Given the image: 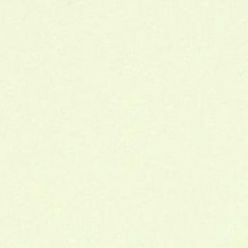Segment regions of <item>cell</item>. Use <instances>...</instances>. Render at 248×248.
Wrapping results in <instances>:
<instances>
[{"label": "cell", "mask_w": 248, "mask_h": 248, "mask_svg": "<svg viewBox=\"0 0 248 248\" xmlns=\"http://www.w3.org/2000/svg\"><path fill=\"white\" fill-rule=\"evenodd\" d=\"M227 243L228 248H248L246 231L241 229L232 231L228 236Z\"/></svg>", "instance_id": "cell-1"}, {"label": "cell", "mask_w": 248, "mask_h": 248, "mask_svg": "<svg viewBox=\"0 0 248 248\" xmlns=\"http://www.w3.org/2000/svg\"><path fill=\"white\" fill-rule=\"evenodd\" d=\"M199 248H216V247H214L213 245H208V244H206V245H202V246H201V247H199Z\"/></svg>", "instance_id": "cell-2"}, {"label": "cell", "mask_w": 248, "mask_h": 248, "mask_svg": "<svg viewBox=\"0 0 248 248\" xmlns=\"http://www.w3.org/2000/svg\"><path fill=\"white\" fill-rule=\"evenodd\" d=\"M90 248H108V247L104 246V245H95V246H92Z\"/></svg>", "instance_id": "cell-3"}, {"label": "cell", "mask_w": 248, "mask_h": 248, "mask_svg": "<svg viewBox=\"0 0 248 248\" xmlns=\"http://www.w3.org/2000/svg\"><path fill=\"white\" fill-rule=\"evenodd\" d=\"M46 248H61L60 246H56V245H51V246H48Z\"/></svg>", "instance_id": "cell-4"}]
</instances>
